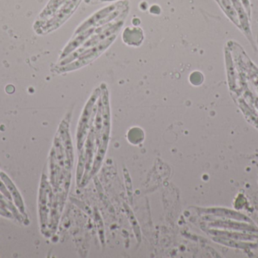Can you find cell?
I'll return each mask as SVG.
<instances>
[{
	"label": "cell",
	"mask_w": 258,
	"mask_h": 258,
	"mask_svg": "<svg viewBox=\"0 0 258 258\" xmlns=\"http://www.w3.org/2000/svg\"><path fill=\"white\" fill-rule=\"evenodd\" d=\"M129 6L127 0L115 2L113 4L102 8L85 20L76 30L74 34L81 33L92 27H98L111 23L119 18L122 12Z\"/></svg>",
	"instance_id": "cell-1"
},
{
	"label": "cell",
	"mask_w": 258,
	"mask_h": 258,
	"mask_svg": "<svg viewBox=\"0 0 258 258\" xmlns=\"http://www.w3.org/2000/svg\"><path fill=\"white\" fill-rule=\"evenodd\" d=\"M117 36L118 33L113 35L98 45L85 50L74 62L60 66V68H59V71L60 73L71 72V71L80 69V68H83V67L92 63L98 58H99L113 43Z\"/></svg>",
	"instance_id": "cell-2"
},
{
	"label": "cell",
	"mask_w": 258,
	"mask_h": 258,
	"mask_svg": "<svg viewBox=\"0 0 258 258\" xmlns=\"http://www.w3.org/2000/svg\"><path fill=\"white\" fill-rule=\"evenodd\" d=\"M101 88H97L85 106L84 110H83L80 122H79L78 130H77L79 147L82 146L84 143L85 139L87 136L88 130L92 125V124L90 125V122L91 120L92 119V114L94 113V106L101 95Z\"/></svg>",
	"instance_id": "cell-3"
},
{
	"label": "cell",
	"mask_w": 258,
	"mask_h": 258,
	"mask_svg": "<svg viewBox=\"0 0 258 258\" xmlns=\"http://www.w3.org/2000/svg\"><path fill=\"white\" fill-rule=\"evenodd\" d=\"M83 0H70L58 10L56 11L48 21L46 29L48 31L55 30L68 21L77 11Z\"/></svg>",
	"instance_id": "cell-4"
},
{
	"label": "cell",
	"mask_w": 258,
	"mask_h": 258,
	"mask_svg": "<svg viewBox=\"0 0 258 258\" xmlns=\"http://www.w3.org/2000/svg\"><path fill=\"white\" fill-rule=\"evenodd\" d=\"M96 29L97 27H92V28L88 29V30H84V31L81 32V33L74 34L72 39L68 42V45L65 47L64 49L63 50V53H62L61 56H60V59L62 60V59L66 58L67 56H69L73 51L80 48L82 45H83L91 37L92 34L95 33V32L96 31Z\"/></svg>",
	"instance_id": "cell-5"
},
{
	"label": "cell",
	"mask_w": 258,
	"mask_h": 258,
	"mask_svg": "<svg viewBox=\"0 0 258 258\" xmlns=\"http://www.w3.org/2000/svg\"><path fill=\"white\" fill-rule=\"evenodd\" d=\"M122 39L127 45L139 46L144 40V32L140 27H126L122 33Z\"/></svg>",
	"instance_id": "cell-6"
},
{
	"label": "cell",
	"mask_w": 258,
	"mask_h": 258,
	"mask_svg": "<svg viewBox=\"0 0 258 258\" xmlns=\"http://www.w3.org/2000/svg\"><path fill=\"white\" fill-rule=\"evenodd\" d=\"M0 177L3 179V180L4 181L5 184L6 185V187L8 188L9 192L12 193V197H13L14 199H15V203H16L17 205L19 208L20 211L23 212V209H24L23 201L22 200H21V196H20L19 193H18L16 188H15L13 183L11 182L10 179H9L6 174H3V173H1V174H0Z\"/></svg>",
	"instance_id": "cell-7"
},
{
	"label": "cell",
	"mask_w": 258,
	"mask_h": 258,
	"mask_svg": "<svg viewBox=\"0 0 258 258\" xmlns=\"http://www.w3.org/2000/svg\"><path fill=\"white\" fill-rule=\"evenodd\" d=\"M2 204H3V202L0 201V215L6 217H10L11 215L9 214V212H6V211L3 209V206H2Z\"/></svg>",
	"instance_id": "cell-8"
},
{
	"label": "cell",
	"mask_w": 258,
	"mask_h": 258,
	"mask_svg": "<svg viewBox=\"0 0 258 258\" xmlns=\"http://www.w3.org/2000/svg\"><path fill=\"white\" fill-rule=\"evenodd\" d=\"M96 2V3H109V2H115L120 1V0H91V2Z\"/></svg>",
	"instance_id": "cell-9"
},
{
	"label": "cell",
	"mask_w": 258,
	"mask_h": 258,
	"mask_svg": "<svg viewBox=\"0 0 258 258\" xmlns=\"http://www.w3.org/2000/svg\"><path fill=\"white\" fill-rule=\"evenodd\" d=\"M0 174H1V173H0Z\"/></svg>",
	"instance_id": "cell-10"
}]
</instances>
